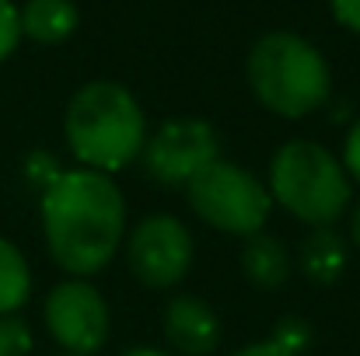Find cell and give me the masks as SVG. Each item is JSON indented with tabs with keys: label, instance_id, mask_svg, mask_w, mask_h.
Returning a JSON list of instances; mask_svg holds the SVG:
<instances>
[{
	"label": "cell",
	"instance_id": "52a82bcc",
	"mask_svg": "<svg viewBox=\"0 0 360 356\" xmlns=\"http://www.w3.org/2000/svg\"><path fill=\"white\" fill-rule=\"evenodd\" d=\"M143 171L172 189H186L203 168L221 161V136L203 119H168L143 143Z\"/></svg>",
	"mask_w": 360,
	"mask_h": 356
},
{
	"label": "cell",
	"instance_id": "30bf717a",
	"mask_svg": "<svg viewBox=\"0 0 360 356\" xmlns=\"http://www.w3.org/2000/svg\"><path fill=\"white\" fill-rule=\"evenodd\" d=\"M290 269H294L290 251H287V244L276 235L259 231V235L245 237L241 272H245V279L252 286H259V290H280L290 279Z\"/></svg>",
	"mask_w": 360,
	"mask_h": 356
},
{
	"label": "cell",
	"instance_id": "9c48e42d",
	"mask_svg": "<svg viewBox=\"0 0 360 356\" xmlns=\"http://www.w3.org/2000/svg\"><path fill=\"white\" fill-rule=\"evenodd\" d=\"M161 329L168 346L179 356H210L221 346V318L217 311L193 294H179L165 304Z\"/></svg>",
	"mask_w": 360,
	"mask_h": 356
},
{
	"label": "cell",
	"instance_id": "9a60e30c",
	"mask_svg": "<svg viewBox=\"0 0 360 356\" xmlns=\"http://www.w3.org/2000/svg\"><path fill=\"white\" fill-rule=\"evenodd\" d=\"M21 42V18H18V7L11 0H0V63L18 49Z\"/></svg>",
	"mask_w": 360,
	"mask_h": 356
},
{
	"label": "cell",
	"instance_id": "277c9868",
	"mask_svg": "<svg viewBox=\"0 0 360 356\" xmlns=\"http://www.w3.org/2000/svg\"><path fill=\"white\" fill-rule=\"evenodd\" d=\"M269 199H276L290 217L308 228H333L354 199L350 175L343 161L315 143V140H290L269 161Z\"/></svg>",
	"mask_w": 360,
	"mask_h": 356
},
{
	"label": "cell",
	"instance_id": "ba28073f",
	"mask_svg": "<svg viewBox=\"0 0 360 356\" xmlns=\"http://www.w3.org/2000/svg\"><path fill=\"white\" fill-rule=\"evenodd\" d=\"M49 336L70 356H95L109 343V304L88 279H63L46 294L42 308Z\"/></svg>",
	"mask_w": 360,
	"mask_h": 356
},
{
	"label": "cell",
	"instance_id": "6da1fadb",
	"mask_svg": "<svg viewBox=\"0 0 360 356\" xmlns=\"http://www.w3.org/2000/svg\"><path fill=\"white\" fill-rule=\"evenodd\" d=\"M42 237L74 279L102 272L126 241V199L112 175L74 168L42 189Z\"/></svg>",
	"mask_w": 360,
	"mask_h": 356
},
{
	"label": "cell",
	"instance_id": "e0dca14e",
	"mask_svg": "<svg viewBox=\"0 0 360 356\" xmlns=\"http://www.w3.org/2000/svg\"><path fill=\"white\" fill-rule=\"evenodd\" d=\"M343 168H347L350 182L360 185V119L350 126V133H347V143H343Z\"/></svg>",
	"mask_w": 360,
	"mask_h": 356
},
{
	"label": "cell",
	"instance_id": "ac0fdd59",
	"mask_svg": "<svg viewBox=\"0 0 360 356\" xmlns=\"http://www.w3.org/2000/svg\"><path fill=\"white\" fill-rule=\"evenodd\" d=\"M336 21L347 28V32H357L360 35V0H329Z\"/></svg>",
	"mask_w": 360,
	"mask_h": 356
},
{
	"label": "cell",
	"instance_id": "5bb4252c",
	"mask_svg": "<svg viewBox=\"0 0 360 356\" xmlns=\"http://www.w3.org/2000/svg\"><path fill=\"white\" fill-rule=\"evenodd\" d=\"M0 356H32V329L25 318H0Z\"/></svg>",
	"mask_w": 360,
	"mask_h": 356
},
{
	"label": "cell",
	"instance_id": "7a4b0ae2",
	"mask_svg": "<svg viewBox=\"0 0 360 356\" xmlns=\"http://www.w3.org/2000/svg\"><path fill=\"white\" fill-rule=\"evenodd\" d=\"M63 136L81 168L112 175L140 157L147 143V119L129 88L116 81H91L70 98Z\"/></svg>",
	"mask_w": 360,
	"mask_h": 356
},
{
	"label": "cell",
	"instance_id": "3957f363",
	"mask_svg": "<svg viewBox=\"0 0 360 356\" xmlns=\"http://www.w3.org/2000/svg\"><path fill=\"white\" fill-rule=\"evenodd\" d=\"M245 77L259 105L283 119L319 112L333 91L326 56L294 32H266L248 53Z\"/></svg>",
	"mask_w": 360,
	"mask_h": 356
},
{
	"label": "cell",
	"instance_id": "44dd1931",
	"mask_svg": "<svg viewBox=\"0 0 360 356\" xmlns=\"http://www.w3.org/2000/svg\"><path fill=\"white\" fill-rule=\"evenodd\" d=\"M63 356H70V353H63Z\"/></svg>",
	"mask_w": 360,
	"mask_h": 356
},
{
	"label": "cell",
	"instance_id": "5b68a950",
	"mask_svg": "<svg viewBox=\"0 0 360 356\" xmlns=\"http://www.w3.org/2000/svg\"><path fill=\"white\" fill-rule=\"evenodd\" d=\"M186 203L189 210L214 231L235 237L259 235L269 220V189L238 164L231 161H214L203 168L189 185H186Z\"/></svg>",
	"mask_w": 360,
	"mask_h": 356
},
{
	"label": "cell",
	"instance_id": "2e32d148",
	"mask_svg": "<svg viewBox=\"0 0 360 356\" xmlns=\"http://www.w3.org/2000/svg\"><path fill=\"white\" fill-rule=\"evenodd\" d=\"M297 336H273V339H262V343H252V346H245L238 350L235 356H297Z\"/></svg>",
	"mask_w": 360,
	"mask_h": 356
},
{
	"label": "cell",
	"instance_id": "d6986e66",
	"mask_svg": "<svg viewBox=\"0 0 360 356\" xmlns=\"http://www.w3.org/2000/svg\"><path fill=\"white\" fill-rule=\"evenodd\" d=\"M122 356H172V353H161V350H154V346H136V350H126Z\"/></svg>",
	"mask_w": 360,
	"mask_h": 356
},
{
	"label": "cell",
	"instance_id": "8fae6325",
	"mask_svg": "<svg viewBox=\"0 0 360 356\" xmlns=\"http://www.w3.org/2000/svg\"><path fill=\"white\" fill-rule=\"evenodd\" d=\"M21 18V35L39 42V46H60L77 32V4L74 0H28L18 7Z\"/></svg>",
	"mask_w": 360,
	"mask_h": 356
},
{
	"label": "cell",
	"instance_id": "8992f818",
	"mask_svg": "<svg viewBox=\"0 0 360 356\" xmlns=\"http://www.w3.org/2000/svg\"><path fill=\"white\" fill-rule=\"evenodd\" d=\"M129 272L150 290L179 286L193 269V235L172 213H150L122 241Z\"/></svg>",
	"mask_w": 360,
	"mask_h": 356
},
{
	"label": "cell",
	"instance_id": "7c38bea8",
	"mask_svg": "<svg viewBox=\"0 0 360 356\" xmlns=\"http://www.w3.org/2000/svg\"><path fill=\"white\" fill-rule=\"evenodd\" d=\"M347 262H350V251H347L343 237L333 228H311V235L301 244V269L311 283H319V286L336 283L347 272Z\"/></svg>",
	"mask_w": 360,
	"mask_h": 356
},
{
	"label": "cell",
	"instance_id": "ffe728a7",
	"mask_svg": "<svg viewBox=\"0 0 360 356\" xmlns=\"http://www.w3.org/2000/svg\"><path fill=\"white\" fill-rule=\"evenodd\" d=\"M350 237H354V244L360 248V203H357V210H354V217H350Z\"/></svg>",
	"mask_w": 360,
	"mask_h": 356
},
{
	"label": "cell",
	"instance_id": "4fadbf2b",
	"mask_svg": "<svg viewBox=\"0 0 360 356\" xmlns=\"http://www.w3.org/2000/svg\"><path fill=\"white\" fill-rule=\"evenodd\" d=\"M32 297V269L21 248L0 237V318L18 315Z\"/></svg>",
	"mask_w": 360,
	"mask_h": 356
}]
</instances>
